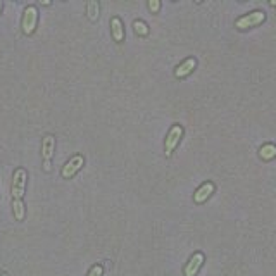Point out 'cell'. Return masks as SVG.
Here are the masks:
<instances>
[{"label":"cell","mask_w":276,"mask_h":276,"mask_svg":"<svg viewBox=\"0 0 276 276\" xmlns=\"http://www.w3.org/2000/svg\"><path fill=\"white\" fill-rule=\"evenodd\" d=\"M26 181H28V173L24 168H17L12 174V185H11V194H12V202H23V197L26 192Z\"/></svg>","instance_id":"obj_1"},{"label":"cell","mask_w":276,"mask_h":276,"mask_svg":"<svg viewBox=\"0 0 276 276\" xmlns=\"http://www.w3.org/2000/svg\"><path fill=\"white\" fill-rule=\"evenodd\" d=\"M83 164H85V157L81 154H74L73 157H69V159L66 161V164L63 166V169H60V176L64 179L73 178L74 174L83 168Z\"/></svg>","instance_id":"obj_2"},{"label":"cell","mask_w":276,"mask_h":276,"mask_svg":"<svg viewBox=\"0 0 276 276\" xmlns=\"http://www.w3.org/2000/svg\"><path fill=\"white\" fill-rule=\"evenodd\" d=\"M37 23H38V9L35 6H28L23 12V23H21L23 33L32 35L37 29Z\"/></svg>","instance_id":"obj_3"},{"label":"cell","mask_w":276,"mask_h":276,"mask_svg":"<svg viewBox=\"0 0 276 276\" xmlns=\"http://www.w3.org/2000/svg\"><path fill=\"white\" fill-rule=\"evenodd\" d=\"M54 150H55V137L54 135H45L42 140V157H43V169L47 173L52 169L50 159L54 156Z\"/></svg>","instance_id":"obj_4"},{"label":"cell","mask_w":276,"mask_h":276,"mask_svg":"<svg viewBox=\"0 0 276 276\" xmlns=\"http://www.w3.org/2000/svg\"><path fill=\"white\" fill-rule=\"evenodd\" d=\"M264 19H266L264 12H262V11H254V12H251V14H247V16L240 17V19H236L235 26L238 29H249V28H252V26L261 24Z\"/></svg>","instance_id":"obj_5"},{"label":"cell","mask_w":276,"mask_h":276,"mask_svg":"<svg viewBox=\"0 0 276 276\" xmlns=\"http://www.w3.org/2000/svg\"><path fill=\"white\" fill-rule=\"evenodd\" d=\"M183 137V128L179 125H174L173 128L169 130L168 137H166V142H164V154L166 156H171L174 152V148L179 143V140Z\"/></svg>","instance_id":"obj_6"},{"label":"cell","mask_w":276,"mask_h":276,"mask_svg":"<svg viewBox=\"0 0 276 276\" xmlns=\"http://www.w3.org/2000/svg\"><path fill=\"white\" fill-rule=\"evenodd\" d=\"M202 262H204V254L202 252H195L194 256L190 257L188 264L185 266V276H195L197 271H199L200 266H202Z\"/></svg>","instance_id":"obj_7"},{"label":"cell","mask_w":276,"mask_h":276,"mask_svg":"<svg viewBox=\"0 0 276 276\" xmlns=\"http://www.w3.org/2000/svg\"><path fill=\"white\" fill-rule=\"evenodd\" d=\"M212 192H214V185L212 183H204L200 188H197V192H195V195H194V200L197 204H202L205 202V200L209 199V197L212 195Z\"/></svg>","instance_id":"obj_8"},{"label":"cell","mask_w":276,"mask_h":276,"mask_svg":"<svg viewBox=\"0 0 276 276\" xmlns=\"http://www.w3.org/2000/svg\"><path fill=\"white\" fill-rule=\"evenodd\" d=\"M195 66H197V60L195 59H185L181 64L178 66L176 69H174V76L176 78H183V76H187V74H190L192 71L195 69Z\"/></svg>","instance_id":"obj_9"},{"label":"cell","mask_w":276,"mask_h":276,"mask_svg":"<svg viewBox=\"0 0 276 276\" xmlns=\"http://www.w3.org/2000/svg\"><path fill=\"white\" fill-rule=\"evenodd\" d=\"M111 32L114 40L122 42V38H125V28H122V21L117 16H114L111 19Z\"/></svg>","instance_id":"obj_10"},{"label":"cell","mask_w":276,"mask_h":276,"mask_svg":"<svg viewBox=\"0 0 276 276\" xmlns=\"http://www.w3.org/2000/svg\"><path fill=\"white\" fill-rule=\"evenodd\" d=\"M100 14V4L97 0H90L86 2V16H88L90 21H97Z\"/></svg>","instance_id":"obj_11"},{"label":"cell","mask_w":276,"mask_h":276,"mask_svg":"<svg viewBox=\"0 0 276 276\" xmlns=\"http://www.w3.org/2000/svg\"><path fill=\"white\" fill-rule=\"evenodd\" d=\"M259 154H261L262 159L269 161V159H273V157L276 156V147L273 145V143H266L264 147H261Z\"/></svg>","instance_id":"obj_12"},{"label":"cell","mask_w":276,"mask_h":276,"mask_svg":"<svg viewBox=\"0 0 276 276\" xmlns=\"http://www.w3.org/2000/svg\"><path fill=\"white\" fill-rule=\"evenodd\" d=\"M133 29L137 32L138 35H142V37H145V35H148V26L143 23V21H133Z\"/></svg>","instance_id":"obj_13"},{"label":"cell","mask_w":276,"mask_h":276,"mask_svg":"<svg viewBox=\"0 0 276 276\" xmlns=\"http://www.w3.org/2000/svg\"><path fill=\"white\" fill-rule=\"evenodd\" d=\"M102 266H94V268L90 269V273L88 276H102Z\"/></svg>","instance_id":"obj_14"},{"label":"cell","mask_w":276,"mask_h":276,"mask_svg":"<svg viewBox=\"0 0 276 276\" xmlns=\"http://www.w3.org/2000/svg\"><path fill=\"white\" fill-rule=\"evenodd\" d=\"M148 7H150V11H157V9H159L161 7V4L159 2H157V0H152V2L150 4H148Z\"/></svg>","instance_id":"obj_15"},{"label":"cell","mask_w":276,"mask_h":276,"mask_svg":"<svg viewBox=\"0 0 276 276\" xmlns=\"http://www.w3.org/2000/svg\"><path fill=\"white\" fill-rule=\"evenodd\" d=\"M0 12H2V0H0Z\"/></svg>","instance_id":"obj_16"}]
</instances>
